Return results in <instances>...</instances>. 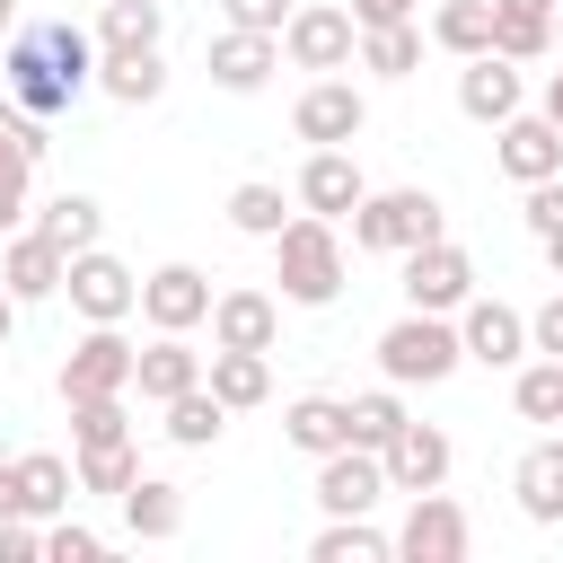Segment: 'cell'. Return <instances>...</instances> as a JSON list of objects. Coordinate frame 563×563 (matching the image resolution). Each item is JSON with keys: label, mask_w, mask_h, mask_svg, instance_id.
<instances>
[{"label": "cell", "mask_w": 563, "mask_h": 563, "mask_svg": "<svg viewBox=\"0 0 563 563\" xmlns=\"http://www.w3.org/2000/svg\"><path fill=\"white\" fill-rule=\"evenodd\" d=\"M88 79H97V44H88V26H70V18H44V26H18V35H9L0 88H9V97H18L35 123L70 114Z\"/></svg>", "instance_id": "obj_1"}, {"label": "cell", "mask_w": 563, "mask_h": 563, "mask_svg": "<svg viewBox=\"0 0 563 563\" xmlns=\"http://www.w3.org/2000/svg\"><path fill=\"white\" fill-rule=\"evenodd\" d=\"M273 282H282L290 308H325V299L343 290V238H334V220H317V211L282 220V238H273Z\"/></svg>", "instance_id": "obj_2"}, {"label": "cell", "mask_w": 563, "mask_h": 563, "mask_svg": "<svg viewBox=\"0 0 563 563\" xmlns=\"http://www.w3.org/2000/svg\"><path fill=\"white\" fill-rule=\"evenodd\" d=\"M343 220H352V246H369V255H405V246H431V238H449V229H440V194H422V185L361 194Z\"/></svg>", "instance_id": "obj_3"}, {"label": "cell", "mask_w": 563, "mask_h": 563, "mask_svg": "<svg viewBox=\"0 0 563 563\" xmlns=\"http://www.w3.org/2000/svg\"><path fill=\"white\" fill-rule=\"evenodd\" d=\"M457 361H466V352H457V325L431 317V308H405V317L378 334V378H387V387H440Z\"/></svg>", "instance_id": "obj_4"}, {"label": "cell", "mask_w": 563, "mask_h": 563, "mask_svg": "<svg viewBox=\"0 0 563 563\" xmlns=\"http://www.w3.org/2000/svg\"><path fill=\"white\" fill-rule=\"evenodd\" d=\"M475 299V255L457 238H431V246H405V308H431V317H457Z\"/></svg>", "instance_id": "obj_5"}, {"label": "cell", "mask_w": 563, "mask_h": 563, "mask_svg": "<svg viewBox=\"0 0 563 563\" xmlns=\"http://www.w3.org/2000/svg\"><path fill=\"white\" fill-rule=\"evenodd\" d=\"M62 290H70V308H79L88 325H123V317L141 308V282H132V264H114L106 246H79V255L62 264Z\"/></svg>", "instance_id": "obj_6"}, {"label": "cell", "mask_w": 563, "mask_h": 563, "mask_svg": "<svg viewBox=\"0 0 563 563\" xmlns=\"http://www.w3.org/2000/svg\"><path fill=\"white\" fill-rule=\"evenodd\" d=\"M413 510H405V528H396V554L405 563H466V545H475V528H466V510L431 484V493H405Z\"/></svg>", "instance_id": "obj_7"}, {"label": "cell", "mask_w": 563, "mask_h": 563, "mask_svg": "<svg viewBox=\"0 0 563 563\" xmlns=\"http://www.w3.org/2000/svg\"><path fill=\"white\" fill-rule=\"evenodd\" d=\"M282 53H290L299 70H343V62L361 53V26H352V9H334V0H299L290 26H282Z\"/></svg>", "instance_id": "obj_8"}, {"label": "cell", "mask_w": 563, "mask_h": 563, "mask_svg": "<svg viewBox=\"0 0 563 563\" xmlns=\"http://www.w3.org/2000/svg\"><path fill=\"white\" fill-rule=\"evenodd\" d=\"M361 123H369V97H361L352 79H334V70L290 106V132H299L308 150H352V141H361Z\"/></svg>", "instance_id": "obj_9"}, {"label": "cell", "mask_w": 563, "mask_h": 563, "mask_svg": "<svg viewBox=\"0 0 563 563\" xmlns=\"http://www.w3.org/2000/svg\"><path fill=\"white\" fill-rule=\"evenodd\" d=\"M79 396H132V343H123V325H88V334L70 343V361H62V405H79Z\"/></svg>", "instance_id": "obj_10"}, {"label": "cell", "mask_w": 563, "mask_h": 563, "mask_svg": "<svg viewBox=\"0 0 563 563\" xmlns=\"http://www.w3.org/2000/svg\"><path fill=\"white\" fill-rule=\"evenodd\" d=\"M493 167H501L510 185H545V176H563V132L519 106L510 123H493Z\"/></svg>", "instance_id": "obj_11"}, {"label": "cell", "mask_w": 563, "mask_h": 563, "mask_svg": "<svg viewBox=\"0 0 563 563\" xmlns=\"http://www.w3.org/2000/svg\"><path fill=\"white\" fill-rule=\"evenodd\" d=\"M141 317H150V334H194L211 317V273L202 264H158L141 282Z\"/></svg>", "instance_id": "obj_12"}, {"label": "cell", "mask_w": 563, "mask_h": 563, "mask_svg": "<svg viewBox=\"0 0 563 563\" xmlns=\"http://www.w3.org/2000/svg\"><path fill=\"white\" fill-rule=\"evenodd\" d=\"M457 352L484 361V369H519L528 361V317L510 299H466L457 308Z\"/></svg>", "instance_id": "obj_13"}, {"label": "cell", "mask_w": 563, "mask_h": 563, "mask_svg": "<svg viewBox=\"0 0 563 563\" xmlns=\"http://www.w3.org/2000/svg\"><path fill=\"white\" fill-rule=\"evenodd\" d=\"M378 493H387V466H378V449H325L317 457V510L325 519H352V510H378Z\"/></svg>", "instance_id": "obj_14"}, {"label": "cell", "mask_w": 563, "mask_h": 563, "mask_svg": "<svg viewBox=\"0 0 563 563\" xmlns=\"http://www.w3.org/2000/svg\"><path fill=\"white\" fill-rule=\"evenodd\" d=\"M62 264H70V255H62L44 229H9V238H0V290H9L18 308L53 299V290H62Z\"/></svg>", "instance_id": "obj_15"}, {"label": "cell", "mask_w": 563, "mask_h": 563, "mask_svg": "<svg viewBox=\"0 0 563 563\" xmlns=\"http://www.w3.org/2000/svg\"><path fill=\"white\" fill-rule=\"evenodd\" d=\"M202 70H211V88H229V97H255V88L282 70V35H246V26H220Z\"/></svg>", "instance_id": "obj_16"}, {"label": "cell", "mask_w": 563, "mask_h": 563, "mask_svg": "<svg viewBox=\"0 0 563 563\" xmlns=\"http://www.w3.org/2000/svg\"><path fill=\"white\" fill-rule=\"evenodd\" d=\"M211 343H229V352H273V334H282V299L273 290H211Z\"/></svg>", "instance_id": "obj_17"}, {"label": "cell", "mask_w": 563, "mask_h": 563, "mask_svg": "<svg viewBox=\"0 0 563 563\" xmlns=\"http://www.w3.org/2000/svg\"><path fill=\"white\" fill-rule=\"evenodd\" d=\"M378 466H387V493H431V484H449V431L440 422H405L378 449Z\"/></svg>", "instance_id": "obj_18"}, {"label": "cell", "mask_w": 563, "mask_h": 563, "mask_svg": "<svg viewBox=\"0 0 563 563\" xmlns=\"http://www.w3.org/2000/svg\"><path fill=\"white\" fill-rule=\"evenodd\" d=\"M528 106V88H519V62H501V53H475L466 70H457V114L466 123H510Z\"/></svg>", "instance_id": "obj_19"}, {"label": "cell", "mask_w": 563, "mask_h": 563, "mask_svg": "<svg viewBox=\"0 0 563 563\" xmlns=\"http://www.w3.org/2000/svg\"><path fill=\"white\" fill-rule=\"evenodd\" d=\"M361 194H369V176L352 167V150H308V167H299V211H317V220H343Z\"/></svg>", "instance_id": "obj_20"}, {"label": "cell", "mask_w": 563, "mask_h": 563, "mask_svg": "<svg viewBox=\"0 0 563 563\" xmlns=\"http://www.w3.org/2000/svg\"><path fill=\"white\" fill-rule=\"evenodd\" d=\"M132 387H141L150 405H167V396H185V387H202V352H194L185 334H158L150 352H132Z\"/></svg>", "instance_id": "obj_21"}, {"label": "cell", "mask_w": 563, "mask_h": 563, "mask_svg": "<svg viewBox=\"0 0 563 563\" xmlns=\"http://www.w3.org/2000/svg\"><path fill=\"white\" fill-rule=\"evenodd\" d=\"M202 387H211L229 413H246V405H264V396H273V352H229V343H211Z\"/></svg>", "instance_id": "obj_22"}, {"label": "cell", "mask_w": 563, "mask_h": 563, "mask_svg": "<svg viewBox=\"0 0 563 563\" xmlns=\"http://www.w3.org/2000/svg\"><path fill=\"white\" fill-rule=\"evenodd\" d=\"M123 528H132L141 545H167V537L185 528V484H167V475H132V484H123Z\"/></svg>", "instance_id": "obj_23"}, {"label": "cell", "mask_w": 563, "mask_h": 563, "mask_svg": "<svg viewBox=\"0 0 563 563\" xmlns=\"http://www.w3.org/2000/svg\"><path fill=\"white\" fill-rule=\"evenodd\" d=\"M493 53L501 62H545L554 53V0H493Z\"/></svg>", "instance_id": "obj_24"}, {"label": "cell", "mask_w": 563, "mask_h": 563, "mask_svg": "<svg viewBox=\"0 0 563 563\" xmlns=\"http://www.w3.org/2000/svg\"><path fill=\"white\" fill-rule=\"evenodd\" d=\"M282 440H290L299 457H325V449H343V440H352V413H343V396H290V405H282Z\"/></svg>", "instance_id": "obj_25"}, {"label": "cell", "mask_w": 563, "mask_h": 563, "mask_svg": "<svg viewBox=\"0 0 563 563\" xmlns=\"http://www.w3.org/2000/svg\"><path fill=\"white\" fill-rule=\"evenodd\" d=\"M510 493H519V510H528L537 528H563V440H537V449L519 457Z\"/></svg>", "instance_id": "obj_26"}, {"label": "cell", "mask_w": 563, "mask_h": 563, "mask_svg": "<svg viewBox=\"0 0 563 563\" xmlns=\"http://www.w3.org/2000/svg\"><path fill=\"white\" fill-rule=\"evenodd\" d=\"M97 88H106L114 106H158V97H167L158 44H150V53H97Z\"/></svg>", "instance_id": "obj_27"}, {"label": "cell", "mask_w": 563, "mask_h": 563, "mask_svg": "<svg viewBox=\"0 0 563 563\" xmlns=\"http://www.w3.org/2000/svg\"><path fill=\"white\" fill-rule=\"evenodd\" d=\"M431 44L457 53V62L493 53V0H440V9H431Z\"/></svg>", "instance_id": "obj_28"}, {"label": "cell", "mask_w": 563, "mask_h": 563, "mask_svg": "<svg viewBox=\"0 0 563 563\" xmlns=\"http://www.w3.org/2000/svg\"><path fill=\"white\" fill-rule=\"evenodd\" d=\"M387 554H396V537H378V528H369V510L325 519V528H317V545H308V563H387Z\"/></svg>", "instance_id": "obj_29"}, {"label": "cell", "mask_w": 563, "mask_h": 563, "mask_svg": "<svg viewBox=\"0 0 563 563\" xmlns=\"http://www.w3.org/2000/svg\"><path fill=\"white\" fill-rule=\"evenodd\" d=\"M413 62H422V26H413V18L361 26V70H378V79H413Z\"/></svg>", "instance_id": "obj_30"}, {"label": "cell", "mask_w": 563, "mask_h": 563, "mask_svg": "<svg viewBox=\"0 0 563 563\" xmlns=\"http://www.w3.org/2000/svg\"><path fill=\"white\" fill-rule=\"evenodd\" d=\"M18 484H26V519H62L70 493H79V475H70L53 449H26V457H18Z\"/></svg>", "instance_id": "obj_31"}, {"label": "cell", "mask_w": 563, "mask_h": 563, "mask_svg": "<svg viewBox=\"0 0 563 563\" xmlns=\"http://www.w3.org/2000/svg\"><path fill=\"white\" fill-rule=\"evenodd\" d=\"M167 35V9L158 0H106V18H97V44L106 53H150Z\"/></svg>", "instance_id": "obj_32"}, {"label": "cell", "mask_w": 563, "mask_h": 563, "mask_svg": "<svg viewBox=\"0 0 563 563\" xmlns=\"http://www.w3.org/2000/svg\"><path fill=\"white\" fill-rule=\"evenodd\" d=\"M26 229H44V238H53L62 255H79V246H97V229H106V211H97L88 194H53V202H44V211H35Z\"/></svg>", "instance_id": "obj_33"}, {"label": "cell", "mask_w": 563, "mask_h": 563, "mask_svg": "<svg viewBox=\"0 0 563 563\" xmlns=\"http://www.w3.org/2000/svg\"><path fill=\"white\" fill-rule=\"evenodd\" d=\"M229 431V405L211 396V387H185V396H167V440L176 449H211Z\"/></svg>", "instance_id": "obj_34"}, {"label": "cell", "mask_w": 563, "mask_h": 563, "mask_svg": "<svg viewBox=\"0 0 563 563\" xmlns=\"http://www.w3.org/2000/svg\"><path fill=\"white\" fill-rule=\"evenodd\" d=\"M343 413H352V449H387V440H396V431H405V422H413V413H405V396H396V387H369V396H352V405H343Z\"/></svg>", "instance_id": "obj_35"}, {"label": "cell", "mask_w": 563, "mask_h": 563, "mask_svg": "<svg viewBox=\"0 0 563 563\" xmlns=\"http://www.w3.org/2000/svg\"><path fill=\"white\" fill-rule=\"evenodd\" d=\"M282 220H290L282 185H264V176H255V185H238V194H229V229H238V238H282Z\"/></svg>", "instance_id": "obj_36"}, {"label": "cell", "mask_w": 563, "mask_h": 563, "mask_svg": "<svg viewBox=\"0 0 563 563\" xmlns=\"http://www.w3.org/2000/svg\"><path fill=\"white\" fill-rule=\"evenodd\" d=\"M510 405H519L528 422H563V361H519Z\"/></svg>", "instance_id": "obj_37"}, {"label": "cell", "mask_w": 563, "mask_h": 563, "mask_svg": "<svg viewBox=\"0 0 563 563\" xmlns=\"http://www.w3.org/2000/svg\"><path fill=\"white\" fill-rule=\"evenodd\" d=\"M70 475H79V493H114L123 501V484L141 475V457H132V440H106V449H79Z\"/></svg>", "instance_id": "obj_38"}, {"label": "cell", "mask_w": 563, "mask_h": 563, "mask_svg": "<svg viewBox=\"0 0 563 563\" xmlns=\"http://www.w3.org/2000/svg\"><path fill=\"white\" fill-rule=\"evenodd\" d=\"M70 440H79V449L132 440V413H123V396H79V405H70Z\"/></svg>", "instance_id": "obj_39"}, {"label": "cell", "mask_w": 563, "mask_h": 563, "mask_svg": "<svg viewBox=\"0 0 563 563\" xmlns=\"http://www.w3.org/2000/svg\"><path fill=\"white\" fill-rule=\"evenodd\" d=\"M26 176H35V158H18V150L0 141V238L26 229Z\"/></svg>", "instance_id": "obj_40"}, {"label": "cell", "mask_w": 563, "mask_h": 563, "mask_svg": "<svg viewBox=\"0 0 563 563\" xmlns=\"http://www.w3.org/2000/svg\"><path fill=\"white\" fill-rule=\"evenodd\" d=\"M97 554H106L97 528H79V519H53L44 528V563H97Z\"/></svg>", "instance_id": "obj_41"}, {"label": "cell", "mask_w": 563, "mask_h": 563, "mask_svg": "<svg viewBox=\"0 0 563 563\" xmlns=\"http://www.w3.org/2000/svg\"><path fill=\"white\" fill-rule=\"evenodd\" d=\"M0 141H9L18 158H44V150H53V141H44V123H35L18 97H0Z\"/></svg>", "instance_id": "obj_42"}, {"label": "cell", "mask_w": 563, "mask_h": 563, "mask_svg": "<svg viewBox=\"0 0 563 563\" xmlns=\"http://www.w3.org/2000/svg\"><path fill=\"white\" fill-rule=\"evenodd\" d=\"M220 18L246 26V35H282L290 26V0H220Z\"/></svg>", "instance_id": "obj_43"}, {"label": "cell", "mask_w": 563, "mask_h": 563, "mask_svg": "<svg viewBox=\"0 0 563 563\" xmlns=\"http://www.w3.org/2000/svg\"><path fill=\"white\" fill-rule=\"evenodd\" d=\"M0 563H44V528H35L26 510L0 519Z\"/></svg>", "instance_id": "obj_44"}, {"label": "cell", "mask_w": 563, "mask_h": 563, "mask_svg": "<svg viewBox=\"0 0 563 563\" xmlns=\"http://www.w3.org/2000/svg\"><path fill=\"white\" fill-rule=\"evenodd\" d=\"M528 238H545V229H563V176H545V185H528Z\"/></svg>", "instance_id": "obj_45"}, {"label": "cell", "mask_w": 563, "mask_h": 563, "mask_svg": "<svg viewBox=\"0 0 563 563\" xmlns=\"http://www.w3.org/2000/svg\"><path fill=\"white\" fill-rule=\"evenodd\" d=\"M528 352H545V361H563V290L528 317Z\"/></svg>", "instance_id": "obj_46"}, {"label": "cell", "mask_w": 563, "mask_h": 563, "mask_svg": "<svg viewBox=\"0 0 563 563\" xmlns=\"http://www.w3.org/2000/svg\"><path fill=\"white\" fill-rule=\"evenodd\" d=\"M422 0H352V26H387V18H413Z\"/></svg>", "instance_id": "obj_47"}, {"label": "cell", "mask_w": 563, "mask_h": 563, "mask_svg": "<svg viewBox=\"0 0 563 563\" xmlns=\"http://www.w3.org/2000/svg\"><path fill=\"white\" fill-rule=\"evenodd\" d=\"M26 510V484H18V457H0V519Z\"/></svg>", "instance_id": "obj_48"}, {"label": "cell", "mask_w": 563, "mask_h": 563, "mask_svg": "<svg viewBox=\"0 0 563 563\" xmlns=\"http://www.w3.org/2000/svg\"><path fill=\"white\" fill-rule=\"evenodd\" d=\"M537 114H545V123L563 132V70H545V106H537Z\"/></svg>", "instance_id": "obj_49"}, {"label": "cell", "mask_w": 563, "mask_h": 563, "mask_svg": "<svg viewBox=\"0 0 563 563\" xmlns=\"http://www.w3.org/2000/svg\"><path fill=\"white\" fill-rule=\"evenodd\" d=\"M537 246H545V264H554V282H563V229H545Z\"/></svg>", "instance_id": "obj_50"}, {"label": "cell", "mask_w": 563, "mask_h": 563, "mask_svg": "<svg viewBox=\"0 0 563 563\" xmlns=\"http://www.w3.org/2000/svg\"><path fill=\"white\" fill-rule=\"evenodd\" d=\"M9 334H18V299L0 290V343H9Z\"/></svg>", "instance_id": "obj_51"}, {"label": "cell", "mask_w": 563, "mask_h": 563, "mask_svg": "<svg viewBox=\"0 0 563 563\" xmlns=\"http://www.w3.org/2000/svg\"><path fill=\"white\" fill-rule=\"evenodd\" d=\"M9 26H18V0H0V35H9Z\"/></svg>", "instance_id": "obj_52"}, {"label": "cell", "mask_w": 563, "mask_h": 563, "mask_svg": "<svg viewBox=\"0 0 563 563\" xmlns=\"http://www.w3.org/2000/svg\"><path fill=\"white\" fill-rule=\"evenodd\" d=\"M554 53H563V0H554Z\"/></svg>", "instance_id": "obj_53"}]
</instances>
